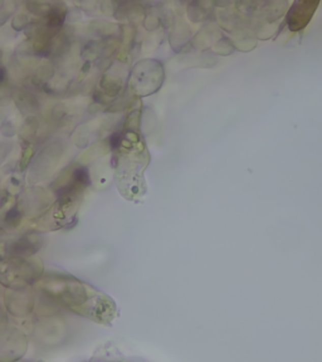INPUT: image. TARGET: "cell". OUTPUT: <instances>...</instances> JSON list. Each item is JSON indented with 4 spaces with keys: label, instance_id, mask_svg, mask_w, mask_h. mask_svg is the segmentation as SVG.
Listing matches in <instances>:
<instances>
[{
    "label": "cell",
    "instance_id": "obj_24",
    "mask_svg": "<svg viewBox=\"0 0 322 362\" xmlns=\"http://www.w3.org/2000/svg\"><path fill=\"white\" fill-rule=\"evenodd\" d=\"M24 2H46V0H24Z\"/></svg>",
    "mask_w": 322,
    "mask_h": 362
},
{
    "label": "cell",
    "instance_id": "obj_6",
    "mask_svg": "<svg viewBox=\"0 0 322 362\" xmlns=\"http://www.w3.org/2000/svg\"><path fill=\"white\" fill-rule=\"evenodd\" d=\"M55 71H57V63L50 58H43L34 69V73L32 76V83L37 87H42L43 84L49 83L55 77Z\"/></svg>",
    "mask_w": 322,
    "mask_h": 362
},
{
    "label": "cell",
    "instance_id": "obj_1",
    "mask_svg": "<svg viewBox=\"0 0 322 362\" xmlns=\"http://www.w3.org/2000/svg\"><path fill=\"white\" fill-rule=\"evenodd\" d=\"M165 72L160 61L148 58L138 61L130 74V88L137 96H150L164 83Z\"/></svg>",
    "mask_w": 322,
    "mask_h": 362
},
{
    "label": "cell",
    "instance_id": "obj_8",
    "mask_svg": "<svg viewBox=\"0 0 322 362\" xmlns=\"http://www.w3.org/2000/svg\"><path fill=\"white\" fill-rule=\"evenodd\" d=\"M79 58L82 61H90L93 63L103 58V39H87L79 47Z\"/></svg>",
    "mask_w": 322,
    "mask_h": 362
},
{
    "label": "cell",
    "instance_id": "obj_11",
    "mask_svg": "<svg viewBox=\"0 0 322 362\" xmlns=\"http://www.w3.org/2000/svg\"><path fill=\"white\" fill-rule=\"evenodd\" d=\"M53 5V0H46V2H24V7L28 10L29 14L34 15L38 19H44L48 13L50 12Z\"/></svg>",
    "mask_w": 322,
    "mask_h": 362
},
{
    "label": "cell",
    "instance_id": "obj_21",
    "mask_svg": "<svg viewBox=\"0 0 322 362\" xmlns=\"http://www.w3.org/2000/svg\"><path fill=\"white\" fill-rule=\"evenodd\" d=\"M4 131H3V134L7 135V136H12L15 134V127L13 126L12 122H8V124L4 125Z\"/></svg>",
    "mask_w": 322,
    "mask_h": 362
},
{
    "label": "cell",
    "instance_id": "obj_23",
    "mask_svg": "<svg viewBox=\"0 0 322 362\" xmlns=\"http://www.w3.org/2000/svg\"><path fill=\"white\" fill-rule=\"evenodd\" d=\"M5 2H7V0H0V12H2V10H3V8H4V5H5Z\"/></svg>",
    "mask_w": 322,
    "mask_h": 362
},
{
    "label": "cell",
    "instance_id": "obj_16",
    "mask_svg": "<svg viewBox=\"0 0 322 362\" xmlns=\"http://www.w3.org/2000/svg\"><path fill=\"white\" fill-rule=\"evenodd\" d=\"M37 130H38V119H37L36 116H28L24 121L22 130H20V136L23 138H29L34 137L37 134Z\"/></svg>",
    "mask_w": 322,
    "mask_h": 362
},
{
    "label": "cell",
    "instance_id": "obj_14",
    "mask_svg": "<svg viewBox=\"0 0 322 362\" xmlns=\"http://www.w3.org/2000/svg\"><path fill=\"white\" fill-rule=\"evenodd\" d=\"M159 9V15H160V22H161V28L164 29L165 32L170 31L174 25L175 22H177V14H175L174 10L169 7H160Z\"/></svg>",
    "mask_w": 322,
    "mask_h": 362
},
{
    "label": "cell",
    "instance_id": "obj_10",
    "mask_svg": "<svg viewBox=\"0 0 322 362\" xmlns=\"http://www.w3.org/2000/svg\"><path fill=\"white\" fill-rule=\"evenodd\" d=\"M143 31L146 33H153V32L159 31L161 28L160 15H159V9L156 7H148V12H146L145 17H143L142 22H141Z\"/></svg>",
    "mask_w": 322,
    "mask_h": 362
},
{
    "label": "cell",
    "instance_id": "obj_19",
    "mask_svg": "<svg viewBox=\"0 0 322 362\" xmlns=\"http://www.w3.org/2000/svg\"><path fill=\"white\" fill-rule=\"evenodd\" d=\"M83 14L84 13L82 12L81 8H77V7L69 8L67 17H66V23L72 24V25L82 23V20H83Z\"/></svg>",
    "mask_w": 322,
    "mask_h": 362
},
{
    "label": "cell",
    "instance_id": "obj_3",
    "mask_svg": "<svg viewBox=\"0 0 322 362\" xmlns=\"http://www.w3.org/2000/svg\"><path fill=\"white\" fill-rule=\"evenodd\" d=\"M191 38V29L188 25L183 18H177L172 28L169 31V36H167V41L171 50L175 53L182 52L185 48V45L189 43Z\"/></svg>",
    "mask_w": 322,
    "mask_h": 362
},
{
    "label": "cell",
    "instance_id": "obj_9",
    "mask_svg": "<svg viewBox=\"0 0 322 362\" xmlns=\"http://www.w3.org/2000/svg\"><path fill=\"white\" fill-rule=\"evenodd\" d=\"M207 0H191L186 8V15L193 23L203 22L208 14Z\"/></svg>",
    "mask_w": 322,
    "mask_h": 362
},
{
    "label": "cell",
    "instance_id": "obj_7",
    "mask_svg": "<svg viewBox=\"0 0 322 362\" xmlns=\"http://www.w3.org/2000/svg\"><path fill=\"white\" fill-rule=\"evenodd\" d=\"M13 98L17 105V107L22 111L23 113L37 112L39 110V102L36 96L28 89L17 88L13 90Z\"/></svg>",
    "mask_w": 322,
    "mask_h": 362
},
{
    "label": "cell",
    "instance_id": "obj_22",
    "mask_svg": "<svg viewBox=\"0 0 322 362\" xmlns=\"http://www.w3.org/2000/svg\"><path fill=\"white\" fill-rule=\"evenodd\" d=\"M142 2L145 3V4L148 5V7H155L156 3H159L160 0H142Z\"/></svg>",
    "mask_w": 322,
    "mask_h": 362
},
{
    "label": "cell",
    "instance_id": "obj_5",
    "mask_svg": "<svg viewBox=\"0 0 322 362\" xmlns=\"http://www.w3.org/2000/svg\"><path fill=\"white\" fill-rule=\"evenodd\" d=\"M69 8L66 4L65 0H53V5L50 12L44 18L47 28L53 32H60L66 24V17H67Z\"/></svg>",
    "mask_w": 322,
    "mask_h": 362
},
{
    "label": "cell",
    "instance_id": "obj_2",
    "mask_svg": "<svg viewBox=\"0 0 322 362\" xmlns=\"http://www.w3.org/2000/svg\"><path fill=\"white\" fill-rule=\"evenodd\" d=\"M125 65L112 62L105 72L100 79V89L107 96L108 98L119 97L120 93L122 92L125 87Z\"/></svg>",
    "mask_w": 322,
    "mask_h": 362
},
{
    "label": "cell",
    "instance_id": "obj_25",
    "mask_svg": "<svg viewBox=\"0 0 322 362\" xmlns=\"http://www.w3.org/2000/svg\"><path fill=\"white\" fill-rule=\"evenodd\" d=\"M72 2H73V3H77V4H81V3L83 2V0H72Z\"/></svg>",
    "mask_w": 322,
    "mask_h": 362
},
{
    "label": "cell",
    "instance_id": "obj_4",
    "mask_svg": "<svg viewBox=\"0 0 322 362\" xmlns=\"http://www.w3.org/2000/svg\"><path fill=\"white\" fill-rule=\"evenodd\" d=\"M86 31L92 38L106 39L110 37L119 36L120 23L111 22L107 19H101V18H95L90 20L86 25Z\"/></svg>",
    "mask_w": 322,
    "mask_h": 362
},
{
    "label": "cell",
    "instance_id": "obj_17",
    "mask_svg": "<svg viewBox=\"0 0 322 362\" xmlns=\"http://www.w3.org/2000/svg\"><path fill=\"white\" fill-rule=\"evenodd\" d=\"M15 9H17V3H15V0H7V2H5L4 8H3V10L0 12V28L4 26L8 20L12 19L13 15L15 14Z\"/></svg>",
    "mask_w": 322,
    "mask_h": 362
},
{
    "label": "cell",
    "instance_id": "obj_13",
    "mask_svg": "<svg viewBox=\"0 0 322 362\" xmlns=\"http://www.w3.org/2000/svg\"><path fill=\"white\" fill-rule=\"evenodd\" d=\"M165 41V31H156L153 32V33H149V36L146 37L145 39H142V43H141V47H142V50H146V52H151V50H155L156 48H159L162 42Z\"/></svg>",
    "mask_w": 322,
    "mask_h": 362
},
{
    "label": "cell",
    "instance_id": "obj_20",
    "mask_svg": "<svg viewBox=\"0 0 322 362\" xmlns=\"http://www.w3.org/2000/svg\"><path fill=\"white\" fill-rule=\"evenodd\" d=\"M93 65H95V63L90 62V61H83V63H82L81 68H79L78 71V74H77L76 81L78 82V83L86 81V78L90 76V73H91Z\"/></svg>",
    "mask_w": 322,
    "mask_h": 362
},
{
    "label": "cell",
    "instance_id": "obj_12",
    "mask_svg": "<svg viewBox=\"0 0 322 362\" xmlns=\"http://www.w3.org/2000/svg\"><path fill=\"white\" fill-rule=\"evenodd\" d=\"M146 12H148V5L143 2L131 3V4H129V19H127V22L137 25L138 23L142 22Z\"/></svg>",
    "mask_w": 322,
    "mask_h": 362
},
{
    "label": "cell",
    "instance_id": "obj_18",
    "mask_svg": "<svg viewBox=\"0 0 322 362\" xmlns=\"http://www.w3.org/2000/svg\"><path fill=\"white\" fill-rule=\"evenodd\" d=\"M112 18L119 23H126L127 19H129V4L115 5Z\"/></svg>",
    "mask_w": 322,
    "mask_h": 362
},
{
    "label": "cell",
    "instance_id": "obj_15",
    "mask_svg": "<svg viewBox=\"0 0 322 362\" xmlns=\"http://www.w3.org/2000/svg\"><path fill=\"white\" fill-rule=\"evenodd\" d=\"M31 22V18H29V15L25 12L15 13L12 17V19H10V28L15 33H20V32H24V29L28 26V24Z\"/></svg>",
    "mask_w": 322,
    "mask_h": 362
}]
</instances>
